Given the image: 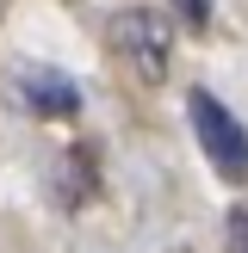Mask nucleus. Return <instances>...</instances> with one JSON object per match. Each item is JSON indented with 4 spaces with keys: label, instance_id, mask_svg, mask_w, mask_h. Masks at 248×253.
Returning a JSON list of instances; mask_svg holds the SVG:
<instances>
[{
    "label": "nucleus",
    "instance_id": "39448f33",
    "mask_svg": "<svg viewBox=\"0 0 248 253\" xmlns=\"http://www.w3.org/2000/svg\"><path fill=\"white\" fill-rule=\"evenodd\" d=\"M223 229H230V253H248V204H236Z\"/></svg>",
    "mask_w": 248,
    "mask_h": 253
},
{
    "label": "nucleus",
    "instance_id": "20e7f679",
    "mask_svg": "<svg viewBox=\"0 0 248 253\" xmlns=\"http://www.w3.org/2000/svg\"><path fill=\"white\" fill-rule=\"evenodd\" d=\"M168 6L180 12L186 31H205V25H211V0H168Z\"/></svg>",
    "mask_w": 248,
    "mask_h": 253
},
{
    "label": "nucleus",
    "instance_id": "7ed1b4c3",
    "mask_svg": "<svg viewBox=\"0 0 248 253\" xmlns=\"http://www.w3.org/2000/svg\"><path fill=\"white\" fill-rule=\"evenodd\" d=\"M12 93H19V105L31 111V118H74V111H81V86H74V74L44 68V62H25L19 81H12Z\"/></svg>",
    "mask_w": 248,
    "mask_h": 253
},
{
    "label": "nucleus",
    "instance_id": "f257e3e1",
    "mask_svg": "<svg viewBox=\"0 0 248 253\" xmlns=\"http://www.w3.org/2000/svg\"><path fill=\"white\" fill-rule=\"evenodd\" d=\"M186 118H192V136H198V148H205V161L217 167V179L242 185L248 179V130H242V118H236L217 93H205V86L186 93Z\"/></svg>",
    "mask_w": 248,
    "mask_h": 253
},
{
    "label": "nucleus",
    "instance_id": "f03ea898",
    "mask_svg": "<svg viewBox=\"0 0 248 253\" xmlns=\"http://www.w3.org/2000/svg\"><path fill=\"white\" fill-rule=\"evenodd\" d=\"M106 37H112V49H118L143 81H161V74H168V49H174L168 12H155V6H124V12L106 19Z\"/></svg>",
    "mask_w": 248,
    "mask_h": 253
}]
</instances>
